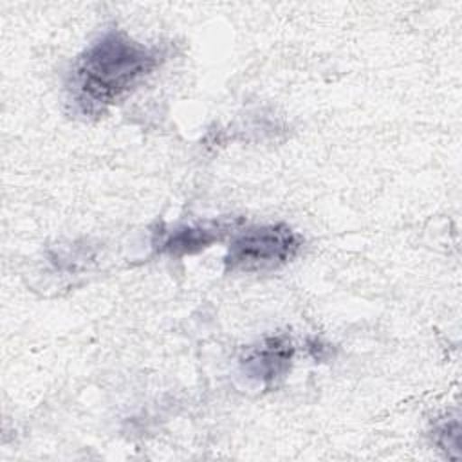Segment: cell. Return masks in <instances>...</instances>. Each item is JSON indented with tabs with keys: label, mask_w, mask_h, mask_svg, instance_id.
<instances>
[{
	"label": "cell",
	"mask_w": 462,
	"mask_h": 462,
	"mask_svg": "<svg viewBox=\"0 0 462 462\" xmlns=\"http://www.w3.org/2000/svg\"><path fill=\"white\" fill-rule=\"evenodd\" d=\"M162 45H146L121 29L105 31L70 65L67 96L85 117H99L125 101L166 60Z\"/></svg>",
	"instance_id": "6da1fadb"
},
{
	"label": "cell",
	"mask_w": 462,
	"mask_h": 462,
	"mask_svg": "<svg viewBox=\"0 0 462 462\" xmlns=\"http://www.w3.org/2000/svg\"><path fill=\"white\" fill-rule=\"evenodd\" d=\"M303 247V236L285 222L249 226L231 236L226 273H267L287 265Z\"/></svg>",
	"instance_id": "7a4b0ae2"
},
{
	"label": "cell",
	"mask_w": 462,
	"mask_h": 462,
	"mask_svg": "<svg viewBox=\"0 0 462 462\" xmlns=\"http://www.w3.org/2000/svg\"><path fill=\"white\" fill-rule=\"evenodd\" d=\"M294 345L287 334L269 336L254 346H249L240 359L242 372L263 386H274L282 381L292 365Z\"/></svg>",
	"instance_id": "3957f363"
},
{
	"label": "cell",
	"mask_w": 462,
	"mask_h": 462,
	"mask_svg": "<svg viewBox=\"0 0 462 462\" xmlns=\"http://www.w3.org/2000/svg\"><path fill=\"white\" fill-rule=\"evenodd\" d=\"M229 229H233V222L229 220H213L206 224H189V226H175L173 229L153 233V249L161 254H168L171 258H182L189 254H197L208 249L211 244L220 242Z\"/></svg>",
	"instance_id": "277c9868"
}]
</instances>
